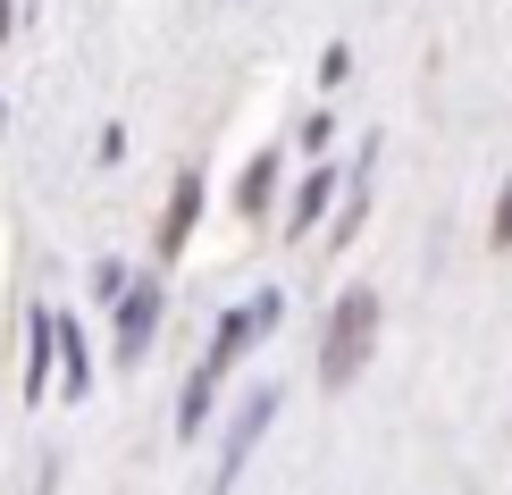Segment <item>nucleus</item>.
I'll use <instances>...</instances> for the list:
<instances>
[{
  "mask_svg": "<svg viewBox=\"0 0 512 495\" xmlns=\"http://www.w3.org/2000/svg\"><path fill=\"white\" fill-rule=\"evenodd\" d=\"M328 143H336V126H328V118H303V135H294V152H311V160H319Z\"/></svg>",
  "mask_w": 512,
  "mask_h": 495,
  "instance_id": "9",
  "label": "nucleus"
},
{
  "mask_svg": "<svg viewBox=\"0 0 512 495\" xmlns=\"http://www.w3.org/2000/svg\"><path fill=\"white\" fill-rule=\"evenodd\" d=\"M126 286H135V277H126L118 261H110V269H101V277H93V294H101V303H118V294H126Z\"/></svg>",
  "mask_w": 512,
  "mask_h": 495,
  "instance_id": "11",
  "label": "nucleus"
},
{
  "mask_svg": "<svg viewBox=\"0 0 512 495\" xmlns=\"http://www.w3.org/2000/svg\"><path fill=\"white\" fill-rule=\"evenodd\" d=\"M353 76V51H345V42H328V59H319V84H345Z\"/></svg>",
  "mask_w": 512,
  "mask_h": 495,
  "instance_id": "10",
  "label": "nucleus"
},
{
  "mask_svg": "<svg viewBox=\"0 0 512 495\" xmlns=\"http://www.w3.org/2000/svg\"><path fill=\"white\" fill-rule=\"evenodd\" d=\"M269 420H277V386H252V395L236 403V420H227V445H219V479H210V487H236V470H244V454H252V445H261L269 437Z\"/></svg>",
  "mask_w": 512,
  "mask_h": 495,
  "instance_id": "2",
  "label": "nucleus"
},
{
  "mask_svg": "<svg viewBox=\"0 0 512 495\" xmlns=\"http://www.w3.org/2000/svg\"><path fill=\"white\" fill-rule=\"evenodd\" d=\"M210 395H219V370L202 361V370L185 378V403H177V437H202V428H210Z\"/></svg>",
  "mask_w": 512,
  "mask_h": 495,
  "instance_id": "7",
  "label": "nucleus"
},
{
  "mask_svg": "<svg viewBox=\"0 0 512 495\" xmlns=\"http://www.w3.org/2000/svg\"><path fill=\"white\" fill-rule=\"evenodd\" d=\"M370 344H378V294L370 286H353V294H336V311H328V344H319V386H345L361 378V361H370Z\"/></svg>",
  "mask_w": 512,
  "mask_h": 495,
  "instance_id": "1",
  "label": "nucleus"
},
{
  "mask_svg": "<svg viewBox=\"0 0 512 495\" xmlns=\"http://www.w3.org/2000/svg\"><path fill=\"white\" fill-rule=\"evenodd\" d=\"M336 193H345V185H336V168H311V177H303V193H294V210H286V235H311L319 219H328V202H336Z\"/></svg>",
  "mask_w": 512,
  "mask_h": 495,
  "instance_id": "5",
  "label": "nucleus"
},
{
  "mask_svg": "<svg viewBox=\"0 0 512 495\" xmlns=\"http://www.w3.org/2000/svg\"><path fill=\"white\" fill-rule=\"evenodd\" d=\"M277 311H286V294H277V286L261 294V303H244V311H227V319H219V336H210V353H202V361H210V370L227 378V370H236V361H244V344L261 336V328H277Z\"/></svg>",
  "mask_w": 512,
  "mask_h": 495,
  "instance_id": "3",
  "label": "nucleus"
},
{
  "mask_svg": "<svg viewBox=\"0 0 512 495\" xmlns=\"http://www.w3.org/2000/svg\"><path fill=\"white\" fill-rule=\"evenodd\" d=\"M487 227H496V244H512V185H504V202H496V219H487Z\"/></svg>",
  "mask_w": 512,
  "mask_h": 495,
  "instance_id": "12",
  "label": "nucleus"
},
{
  "mask_svg": "<svg viewBox=\"0 0 512 495\" xmlns=\"http://www.w3.org/2000/svg\"><path fill=\"white\" fill-rule=\"evenodd\" d=\"M277 168H286V152H261V160L244 168V185H236V202H244V210H269V193H277Z\"/></svg>",
  "mask_w": 512,
  "mask_h": 495,
  "instance_id": "8",
  "label": "nucleus"
},
{
  "mask_svg": "<svg viewBox=\"0 0 512 495\" xmlns=\"http://www.w3.org/2000/svg\"><path fill=\"white\" fill-rule=\"evenodd\" d=\"M0 42H9V0H0Z\"/></svg>",
  "mask_w": 512,
  "mask_h": 495,
  "instance_id": "13",
  "label": "nucleus"
},
{
  "mask_svg": "<svg viewBox=\"0 0 512 495\" xmlns=\"http://www.w3.org/2000/svg\"><path fill=\"white\" fill-rule=\"evenodd\" d=\"M152 328H160V286H152V277H135V286L118 294V361H143Z\"/></svg>",
  "mask_w": 512,
  "mask_h": 495,
  "instance_id": "4",
  "label": "nucleus"
},
{
  "mask_svg": "<svg viewBox=\"0 0 512 495\" xmlns=\"http://www.w3.org/2000/svg\"><path fill=\"white\" fill-rule=\"evenodd\" d=\"M194 219H202V177L185 168V177H177V193H168V227H160V244L177 252L185 235H194Z\"/></svg>",
  "mask_w": 512,
  "mask_h": 495,
  "instance_id": "6",
  "label": "nucleus"
}]
</instances>
